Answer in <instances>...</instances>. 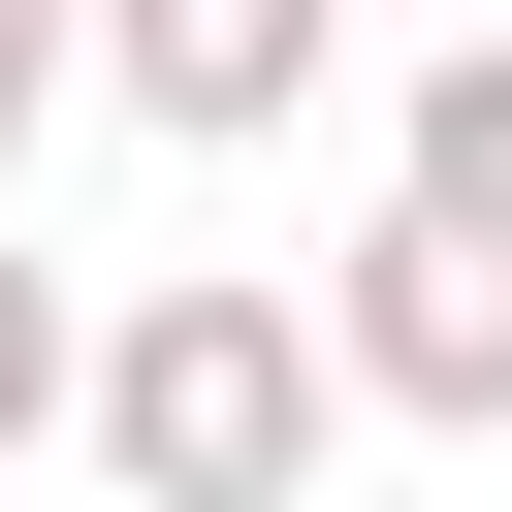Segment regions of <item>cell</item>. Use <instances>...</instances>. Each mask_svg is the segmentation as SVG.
Returning a JSON list of instances; mask_svg holds the SVG:
<instances>
[{"mask_svg": "<svg viewBox=\"0 0 512 512\" xmlns=\"http://www.w3.org/2000/svg\"><path fill=\"white\" fill-rule=\"evenodd\" d=\"M384 224H480V256H512V32H448V64L384 96Z\"/></svg>", "mask_w": 512, "mask_h": 512, "instance_id": "obj_4", "label": "cell"}, {"mask_svg": "<svg viewBox=\"0 0 512 512\" xmlns=\"http://www.w3.org/2000/svg\"><path fill=\"white\" fill-rule=\"evenodd\" d=\"M64 416H96V320H64V256L0 224V448H64Z\"/></svg>", "mask_w": 512, "mask_h": 512, "instance_id": "obj_5", "label": "cell"}, {"mask_svg": "<svg viewBox=\"0 0 512 512\" xmlns=\"http://www.w3.org/2000/svg\"><path fill=\"white\" fill-rule=\"evenodd\" d=\"M96 96H128V128H192V160H256V128H320V96H352V0H96Z\"/></svg>", "mask_w": 512, "mask_h": 512, "instance_id": "obj_3", "label": "cell"}, {"mask_svg": "<svg viewBox=\"0 0 512 512\" xmlns=\"http://www.w3.org/2000/svg\"><path fill=\"white\" fill-rule=\"evenodd\" d=\"M320 448H352L320 288L192 256V288H128V320H96V480H128V512H320Z\"/></svg>", "mask_w": 512, "mask_h": 512, "instance_id": "obj_1", "label": "cell"}, {"mask_svg": "<svg viewBox=\"0 0 512 512\" xmlns=\"http://www.w3.org/2000/svg\"><path fill=\"white\" fill-rule=\"evenodd\" d=\"M320 352H352V416L512 448V256H480V224H352V256H320Z\"/></svg>", "mask_w": 512, "mask_h": 512, "instance_id": "obj_2", "label": "cell"}, {"mask_svg": "<svg viewBox=\"0 0 512 512\" xmlns=\"http://www.w3.org/2000/svg\"><path fill=\"white\" fill-rule=\"evenodd\" d=\"M96 96V0H0V192H32V128Z\"/></svg>", "mask_w": 512, "mask_h": 512, "instance_id": "obj_6", "label": "cell"}]
</instances>
